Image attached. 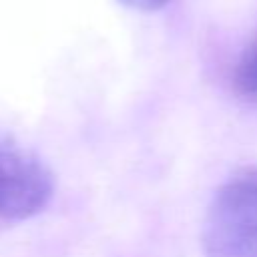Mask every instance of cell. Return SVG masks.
Returning a JSON list of instances; mask_svg holds the SVG:
<instances>
[{
    "label": "cell",
    "instance_id": "cell-4",
    "mask_svg": "<svg viewBox=\"0 0 257 257\" xmlns=\"http://www.w3.org/2000/svg\"><path fill=\"white\" fill-rule=\"evenodd\" d=\"M120 4H124L131 10H139V12H155L161 10L169 0H118Z\"/></svg>",
    "mask_w": 257,
    "mask_h": 257
},
{
    "label": "cell",
    "instance_id": "cell-2",
    "mask_svg": "<svg viewBox=\"0 0 257 257\" xmlns=\"http://www.w3.org/2000/svg\"><path fill=\"white\" fill-rule=\"evenodd\" d=\"M52 191V175L38 157L0 133V219L34 217L48 205Z\"/></svg>",
    "mask_w": 257,
    "mask_h": 257
},
{
    "label": "cell",
    "instance_id": "cell-1",
    "mask_svg": "<svg viewBox=\"0 0 257 257\" xmlns=\"http://www.w3.org/2000/svg\"><path fill=\"white\" fill-rule=\"evenodd\" d=\"M205 257H257V169L229 177L215 193L201 233Z\"/></svg>",
    "mask_w": 257,
    "mask_h": 257
},
{
    "label": "cell",
    "instance_id": "cell-3",
    "mask_svg": "<svg viewBox=\"0 0 257 257\" xmlns=\"http://www.w3.org/2000/svg\"><path fill=\"white\" fill-rule=\"evenodd\" d=\"M235 90L249 102H257V36L241 54L235 74Z\"/></svg>",
    "mask_w": 257,
    "mask_h": 257
}]
</instances>
